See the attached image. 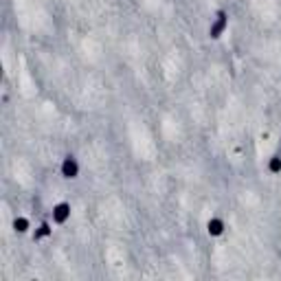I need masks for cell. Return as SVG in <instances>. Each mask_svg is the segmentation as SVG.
Segmentation results:
<instances>
[{
    "instance_id": "277c9868",
    "label": "cell",
    "mask_w": 281,
    "mask_h": 281,
    "mask_svg": "<svg viewBox=\"0 0 281 281\" xmlns=\"http://www.w3.org/2000/svg\"><path fill=\"white\" fill-rule=\"evenodd\" d=\"M224 231H226V224H224L222 217L213 215V217H209L207 220V235L209 237H222Z\"/></svg>"
},
{
    "instance_id": "3957f363",
    "label": "cell",
    "mask_w": 281,
    "mask_h": 281,
    "mask_svg": "<svg viewBox=\"0 0 281 281\" xmlns=\"http://www.w3.org/2000/svg\"><path fill=\"white\" fill-rule=\"evenodd\" d=\"M70 213H73V209H70V202L62 200V202H57V205H53V209H51V220H53V224L62 226V224H66V222L70 220Z\"/></svg>"
},
{
    "instance_id": "52a82bcc",
    "label": "cell",
    "mask_w": 281,
    "mask_h": 281,
    "mask_svg": "<svg viewBox=\"0 0 281 281\" xmlns=\"http://www.w3.org/2000/svg\"><path fill=\"white\" fill-rule=\"evenodd\" d=\"M266 169H268V174L272 176H279L281 174V154H272L268 163H266Z\"/></svg>"
},
{
    "instance_id": "6da1fadb",
    "label": "cell",
    "mask_w": 281,
    "mask_h": 281,
    "mask_svg": "<svg viewBox=\"0 0 281 281\" xmlns=\"http://www.w3.org/2000/svg\"><path fill=\"white\" fill-rule=\"evenodd\" d=\"M226 29H229V11L217 9L213 20H211V25H209V37L211 40H220V37L226 33Z\"/></svg>"
},
{
    "instance_id": "7a4b0ae2",
    "label": "cell",
    "mask_w": 281,
    "mask_h": 281,
    "mask_svg": "<svg viewBox=\"0 0 281 281\" xmlns=\"http://www.w3.org/2000/svg\"><path fill=\"white\" fill-rule=\"evenodd\" d=\"M59 176L64 178V180H75V178L79 176V160H77L73 154H66L64 158H62V163H59Z\"/></svg>"
},
{
    "instance_id": "8992f818",
    "label": "cell",
    "mask_w": 281,
    "mask_h": 281,
    "mask_svg": "<svg viewBox=\"0 0 281 281\" xmlns=\"http://www.w3.org/2000/svg\"><path fill=\"white\" fill-rule=\"evenodd\" d=\"M11 231L18 233V235H25V233L31 231V220L27 215H15L11 220Z\"/></svg>"
},
{
    "instance_id": "ba28073f",
    "label": "cell",
    "mask_w": 281,
    "mask_h": 281,
    "mask_svg": "<svg viewBox=\"0 0 281 281\" xmlns=\"http://www.w3.org/2000/svg\"><path fill=\"white\" fill-rule=\"evenodd\" d=\"M279 147H281V136H279Z\"/></svg>"
},
{
    "instance_id": "5b68a950",
    "label": "cell",
    "mask_w": 281,
    "mask_h": 281,
    "mask_svg": "<svg viewBox=\"0 0 281 281\" xmlns=\"http://www.w3.org/2000/svg\"><path fill=\"white\" fill-rule=\"evenodd\" d=\"M53 235V224L51 222H46V220H42L40 224H37V229L33 231V244H37V242H44V239H49Z\"/></svg>"
}]
</instances>
